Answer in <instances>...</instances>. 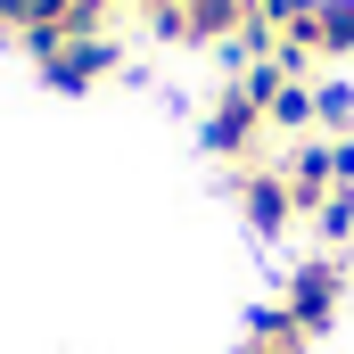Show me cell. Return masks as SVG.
Wrapping results in <instances>:
<instances>
[{"mask_svg": "<svg viewBox=\"0 0 354 354\" xmlns=\"http://www.w3.org/2000/svg\"><path fill=\"white\" fill-rule=\"evenodd\" d=\"M280 174L297 189V214H313L330 189H338V165H330V140L322 132H305V140H288V157H280Z\"/></svg>", "mask_w": 354, "mask_h": 354, "instance_id": "6", "label": "cell"}, {"mask_svg": "<svg viewBox=\"0 0 354 354\" xmlns=\"http://www.w3.org/2000/svg\"><path fill=\"white\" fill-rule=\"evenodd\" d=\"M239 354H313V338L288 322V305H256V322H248V346Z\"/></svg>", "mask_w": 354, "mask_h": 354, "instance_id": "7", "label": "cell"}, {"mask_svg": "<svg viewBox=\"0 0 354 354\" xmlns=\"http://www.w3.org/2000/svg\"><path fill=\"white\" fill-rule=\"evenodd\" d=\"M305 223H313V239H322L330 256H346V248H354V189H330Z\"/></svg>", "mask_w": 354, "mask_h": 354, "instance_id": "9", "label": "cell"}, {"mask_svg": "<svg viewBox=\"0 0 354 354\" xmlns=\"http://www.w3.org/2000/svg\"><path fill=\"white\" fill-rule=\"evenodd\" d=\"M33 66H41V83H50V91H91V83H107V75L124 66V41H115V33H83V41L41 50Z\"/></svg>", "mask_w": 354, "mask_h": 354, "instance_id": "5", "label": "cell"}, {"mask_svg": "<svg viewBox=\"0 0 354 354\" xmlns=\"http://www.w3.org/2000/svg\"><path fill=\"white\" fill-rule=\"evenodd\" d=\"M330 58H354V0H313L280 33V66L288 75H322Z\"/></svg>", "mask_w": 354, "mask_h": 354, "instance_id": "1", "label": "cell"}, {"mask_svg": "<svg viewBox=\"0 0 354 354\" xmlns=\"http://www.w3.org/2000/svg\"><path fill=\"white\" fill-rule=\"evenodd\" d=\"M280 305H288V322H297L305 338H322V330L338 322V305H346V256H330V248H313L305 264L288 272V288H280Z\"/></svg>", "mask_w": 354, "mask_h": 354, "instance_id": "2", "label": "cell"}, {"mask_svg": "<svg viewBox=\"0 0 354 354\" xmlns=\"http://www.w3.org/2000/svg\"><path fill=\"white\" fill-rule=\"evenodd\" d=\"M231 198H239V214H248V231H256V239H280L288 223H305V214H297L288 174L264 165V157H256V165H231Z\"/></svg>", "mask_w": 354, "mask_h": 354, "instance_id": "3", "label": "cell"}, {"mask_svg": "<svg viewBox=\"0 0 354 354\" xmlns=\"http://www.w3.org/2000/svg\"><path fill=\"white\" fill-rule=\"evenodd\" d=\"M264 124H272V132H288V140H305V132H313V75H288L280 99L264 107Z\"/></svg>", "mask_w": 354, "mask_h": 354, "instance_id": "8", "label": "cell"}, {"mask_svg": "<svg viewBox=\"0 0 354 354\" xmlns=\"http://www.w3.org/2000/svg\"><path fill=\"white\" fill-rule=\"evenodd\" d=\"M256 0H181L174 17H157V41H181V50H231L248 33Z\"/></svg>", "mask_w": 354, "mask_h": 354, "instance_id": "4", "label": "cell"}]
</instances>
